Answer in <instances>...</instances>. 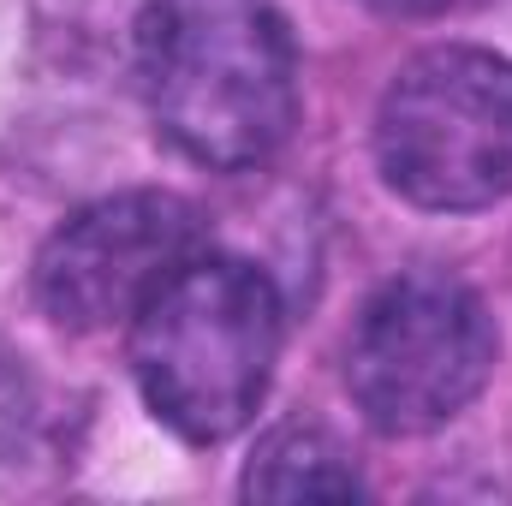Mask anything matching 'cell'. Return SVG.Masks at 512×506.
Masks as SVG:
<instances>
[{
	"label": "cell",
	"mask_w": 512,
	"mask_h": 506,
	"mask_svg": "<svg viewBox=\"0 0 512 506\" xmlns=\"http://www.w3.org/2000/svg\"><path fill=\"white\" fill-rule=\"evenodd\" d=\"M137 66L161 137L203 167H256L298 120V48L268 0H155Z\"/></svg>",
	"instance_id": "1"
},
{
	"label": "cell",
	"mask_w": 512,
	"mask_h": 506,
	"mask_svg": "<svg viewBox=\"0 0 512 506\" xmlns=\"http://www.w3.org/2000/svg\"><path fill=\"white\" fill-rule=\"evenodd\" d=\"M280 358V292L245 256L197 251L131 316L143 405L185 441H227L256 417Z\"/></svg>",
	"instance_id": "2"
},
{
	"label": "cell",
	"mask_w": 512,
	"mask_h": 506,
	"mask_svg": "<svg viewBox=\"0 0 512 506\" xmlns=\"http://www.w3.org/2000/svg\"><path fill=\"white\" fill-rule=\"evenodd\" d=\"M387 185L417 209H489L512 191V60L429 48L393 72L376 114Z\"/></svg>",
	"instance_id": "3"
},
{
	"label": "cell",
	"mask_w": 512,
	"mask_h": 506,
	"mask_svg": "<svg viewBox=\"0 0 512 506\" xmlns=\"http://www.w3.org/2000/svg\"><path fill=\"white\" fill-rule=\"evenodd\" d=\"M495 370L483 298L447 274H399L364 304L346 340V387L382 435L453 423Z\"/></svg>",
	"instance_id": "4"
},
{
	"label": "cell",
	"mask_w": 512,
	"mask_h": 506,
	"mask_svg": "<svg viewBox=\"0 0 512 506\" xmlns=\"http://www.w3.org/2000/svg\"><path fill=\"white\" fill-rule=\"evenodd\" d=\"M197 251L203 227L185 197L120 191L48 233V245L36 251V304L72 334H102L131 322Z\"/></svg>",
	"instance_id": "5"
},
{
	"label": "cell",
	"mask_w": 512,
	"mask_h": 506,
	"mask_svg": "<svg viewBox=\"0 0 512 506\" xmlns=\"http://www.w3.org/2000/svg\"><path fill=\"white\" fill-rule=\"evenodd\" d=\"M358 471L322 429H280L256 447L245 471V495L262 501H298V495H358Z\"/></svg>",
	"instance_id": "6"
},
{
	"label": "cell",
	"mask_w": 512,
	"mask_h": 506,
	"mask_svg": "<svg viewBox=\"0 0 512 506\" xmlns=\"http://www.w3.org/2000/svg\"><path fill=\"white\" fill-rule=\"evenodd\" d=\"M18 423H24V381L12 370V358H0V447L18 435Z\"/></svg>",
	"instance_id": "7"
},
{
	"label": "cell",
	"mask_w": 512,
	"mask_h": 506,
	"mask_svg": "<svg viewBox=\"0 0 512 506\" xmlns=\"http://www.w3.org/2000/svg\"><path fill=\"white\" fill-rule=\"evenodd\" d=\"M376 12H399V18H411V12H441L447 0H370Z\"/></svg>",
	"instance_id": "8"
}]
</instances>
